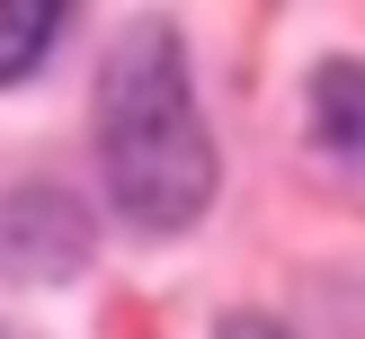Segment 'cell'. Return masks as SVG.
Returning <instances> with one entry per match:
<instances>
[{
  "mask_svg": "<svg viewBox=\"0 0 365 339\" xmlns=\"http://www.w3.org/2000/svg\"><path fill=\"white\" fill-rule=\"evenodd\" d=\"M107 188L134 223L152 232H178L214 188V143L196 125V98H187V71H178V45L170 27H143L125 36L116 71H107Z\"/></svg>",
  "mask_w": 365,
  "mask_h": 339,
  "instance_id": "cell-1",
  "label": "cell"
},
{
  "mask_svg": "<svg viewBox=\"0 0 365 339\" xmlns=\"http://www.w3.org/2000/svg\"><path fill=\"white\" fill-rule=\"evenodd\" d=\"M53 27H63V18H53L45 0H0V81H18V71L53 45Z\"/></svg>",
  "mask_w": 365,
  "mask_h": 339,
  "instance_id": "cell-2",
  "label": "cell"
}]
</instances>
